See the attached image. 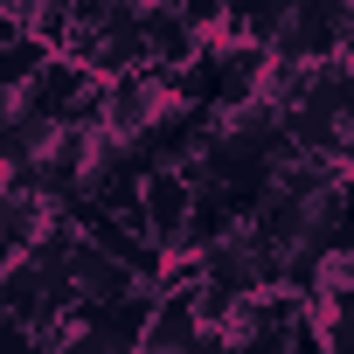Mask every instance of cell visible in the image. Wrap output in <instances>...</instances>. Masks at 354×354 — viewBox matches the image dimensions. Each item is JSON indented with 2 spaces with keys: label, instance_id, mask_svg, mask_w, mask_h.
Instances as JSON below:
<instances>
[{
  "label": "cell",
  "instance_id": "obj_5",
  "mask_svg": "<svg viewBox=\"0 0 354 354\" xmlns=\"http://www.w3.org/2000/svg\"><path fill=\"white\" fill-rule=\"evenodd\" d=\"M49 49H56V42H42V35H28V28H21V35H8V42H0V84L21 91V84L49 63Z\"/></svg>",
  "mask_w": 354,
  "mask_h": 354
},
{
  "label": "cell",
  "instance_id": "obj_1",
  "mask_svg": "<svg viewBox=\"0 0 354 354\" xmlns=\"http://www.w3.org/2000/svg\"><path fill=\"white\" fill-rule=\"evenodd\" d=\"M188 209H195V181H188L181 167H146V174H139V230H146L160 250H188V243H181Z\"/></svg>",
  "mask_w": 354,
  "mask_h": 354
},
{
  "label": "cell",
  "instance_id": "obj_4",
  "mask_svg": "<svg viewBox=\"0 0 354 354\" xmlns=\"http://www.w3.org/2000/svg\"><path fill=\"white\" fill-rule=\"evenodd\" d=\"M42 299H49V278H42V264H35L28 250L0 264V313H21V319H35V313H42Z\"/></svg>",
  "mask_w": 354,
  "mask_h": 354
},
{
  "label": "cell",
  "instance_id": "obj_3",
  "mask_svg": "<svg viewBox=\"0 0 354 354\" xmlns=\"http://www.w3.org/2000/svg\"><path fill=\"white\" fill-rule=\"evenodd\" d=\"M70 278H77V292L84 299H118V292H132L139 278L111 257V250H97V243H77L70 250Z\"/></svg>",
  "mask_w": 354,
  "mask_h": 354
},
{
  "label": "cell",
  "instance_id": "obj_2",
  "mask_svg": "<svg viewBox=\"0 0 354 354\" xmlns=\"http://www.w3.org/2000/svg\"><path fill=\"white\" fill-rule=\"evenodd\" d=\"M195 299L188 292H160L153 299V313H146V326H139V347L146 354H174V347H188L195 340Z\"/></svg>",
  "mask_w": 354,
  "mask_h": 354
}]
</instances>
